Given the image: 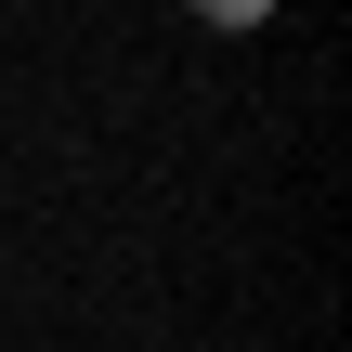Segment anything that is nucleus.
Here are the masks:
<instances>
[{"instance_id": "nucleus-1", "label": "nucleus", "mask_w": 352, "mask_h": 352, "mask_svg": "<svg viewBox=\"0 0 352 352\" xmlns=\"http://www.w3.org/2000/svg\"><path fill=\"white\" fill-rule=\"evenodd\" d=\"M196 13H209V26H261L274 0H196Z\"/></svg>"}]
</instances>
